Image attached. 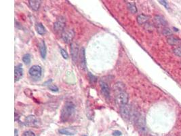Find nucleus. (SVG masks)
<instances>
[{"mask_svg":"<svg viewBox=\"0 0 181 136\" xmlns=\"http://www.w3.org/2000/svg\"><path fill=\"white\" fill-rule=\"evenodd\" d=\"M148 20H149V17H147L145 14H141L137 17V22L139 23V24L140 25L145 23Z\"/></svg>","mask_w":181,"mask_h":136,"instance_id":"f3484780","label":"nucleus"},{"mask_svg":"<svg viewBox=\"0 0 181 136\" xmlns=\"http://www.w3.org/2000/svg\"><path fill=\"white\" fill-rule=\"evenodd\" d=\"M60 53L61 55H62V56H63L64 59H68V53H67V51H66L65 50L63 49V48H60Z\"/></svg>","mask_w":181,"mask_h":136,"instance_id":"4be33fe9","label":"nucleus"},{"mask_svg":"<svg viewBox=\"0 0 181 136\" xmlns=\"http://www.w3.org/2000/svg\"><path fill=\"white\" fill-rule=\"evenodd\" d=\"M167 42L169 44L172 46H177L181 44V40L174 35H171L167 37Z\"/></svg>","mask_w":181,"mask_h":136,"instance_id":"9d476101","label":"nucleus"},{"mask_svg":"<svg viewBox=\"0 0 181 136\" xmlns=\"http://www.w3.org/2000/svg\"><path fill=\"white\" fill-rule=\"evenodd\" d=\"M121 135V132L119 131H115L113 132V136H120Z\"/></svg>","mask_w":181,"mask_h":136,"instance_id":"cd10ccee","label":"nucleus"},{"mask_svg":"<svg viewBox=\"0 0 181 136\" xmlns=\"http://www.w3.org/2000/svg\"><path fill=\"white\" fill-rule=\"evenodd\" d=\"M14 132H15V136H19V133H18V130L17 129H15Z\"/></svg>","mask_w":181,"mask_h":136,"instance_id":"c85d7f7f","label":"nucleus"},{"mask_svg":"<svg viewBox=\"0 0 181 136\" xmlns=\"http://www.w3.org/2000/svg\"><path fill=\"white\" fill-rule=\"evenodd\" d=\"M155 21H156V23L157 25H165L167 24L166 21H165V20L164 19V18L162 17H159V16H157L155 17Z\"/></svg>","mask_w":181,"mask_h":136,"instance_id":"a211bd4d","label":"nucleus"},{"mask_svg":"<svg viewBox=\"0 0 181 136\" xmlns=\"http://www.w3.org/2000/svg\"><path fill=\"white\" fill-rule=\"evenodd\" d=\"M25 123L28 126L30 127H35L37 126L38 123H39V120H38L35 116H27L25 120Z\"/></svg>","mask_w":181,"mask_h":136,"instance_id":"39448f33","label":"nucleus"},{"mask_svg":"<svg viewBox=\"0 0 181 136\" xmlns=\"http://www.w3.org/2000/svg\"><path fill=\"white\" fill-rule=\"evenodd\" d=\"M80 64L81 68L85 70L86 68V56H85V50L84 48H82L81 50L80 53Z\"/></svg>","mask_w":181,"mask_h":136,"instance_id":"2eb2a0df","label":"nucleus"},{"mask_svg":"<svg viewBox=\"0 0 181 136\" xmlns=\"http://www.w3.org/2000/svg\"><path fill=\"white\" fill-rule=\"evenodd\" d=\"M42 68L39 65H34L29 69V75L34 78L38 79L42 76Z\"/></svg>","mask_w":181,"mask_h":136,"instance_id":"7ed1b4c3","label":"nucleus"},{"mask_svg":"<svg viewBox=\"0 0 181 136\" xmlns=\"http://www.w3.org/2000/svg\"><path fill=\"white\" fill-rule=\"evenodd\" d=\"M22 136H35V135L31 131H26L23 133Z\"/></svg>","mask_w":181,"mask_h":136,"instance_id":"5701e85b","label":"nucleus"},{"mask_svg":"<svg viewBox=\"0 0 181 136\" xmlns=\"http://www.w3.org/2000/svg\"><path fill=\"white\" fill-rule=\"evenodd\" d=\"M127 8L130 10V12H132V14L136 13L137 12V8L136 5L134 3H128L127 4Z\"/></svg>","mask_w":181,"mask_h":136,"instance_id":"6ab92c4d","label":"nucleus"},{"mask_svg":"<svg viewBox=\"0 0 181 136\" xmlns=\"http://www.w3.org/2000/svg\"><path fill=\"white\" fill-rule=\"evenodd\" d=\"M79 48L78 45L75 43H72L71 45V54L72 56V59L74 62H76L78 57Z\"/></svg>","mask_w":181,"mask_h":136,"instance_id":"423d86ee","label":"nucleus"},{"mask_svg":"<svg viewBox=\"0 0 181 136\" xmlns=\"http://www.w3.org/2000/svg\"><path fill=\"white\" fill-rule=\"evenodd\" d=\"M159 2L161 4H162L163 6H164L166 8H168V3L165 1H161V0H159Z\"/></svg>","mask_w":181,"mask_h":136,"instance_id":"bb28decb","label":"nucleus"},{"mask_svg":"<svg viewBox=\"0 0 181 136\" xmlns=\"http://www.w3.org/2000/svg\"><path fill=\"white\" fill-rule=\"evenodd\" d=\"M29 4L30 7L31 8L37 11V10H39L40 5H41V1H38V0H29Z\"/></svg>","mask_w":181,"mask_h":136,"instance_id":"ddd939ff","label":"nucleus"},{"mask_svg":"<svg viewBox=\"0 0 181 136\" xmlns=\"http://www.w3.org/2000/svg\"><path fill=\"white\" fill-rule=\"evenodd\" d=\"M22 61L26 65H29L31 63V55L29 54H25L23 57H22Z\"/></svg>","mask_w":181,"mask_h":136,"instance_id":"aec40b11","label":"nucleus"},{"mask_svg":"<svg viewBox=\"0 0 181 136\" xmlns=\"http://www.w3.org/2000/svg\"><path fill=\"white\" fill-rule=\"evenodd\" d=\"M82 136H86V135H82Z\"/></svg>","mask_w":181,"mask_h":136,"instance_id":"c756f323","label":"nucleus"},{"mask_svg":"<svg viewBox=\"0 0 181 136\" xmlns=\"http://www.w3.org/2000/svg\"><path fill=\"white\" fill-rule=\"evenodd\" d=\"M48 88H49L51 91H55V92L58 91V87L57 86H55L54 84H50V85L48 86Z\"/></svg>","mask_w":181,"mask_h":136,"instance_id":"b1692460","label":"nucleus"},{"mask_svg":"<svg viewBox=\"0 0 181 136\" xmlns=\"http://www.w3.org/2000/svg\"><path fill=\"white\" fill-rule=\"evenodd\" d=\"M65 26V21L64 19H58L54 24V29L57 32L64 29Z\"/></svg>","mask_w":181,"mask_h":136,"instance_id":"f8f14e48","label":"nucleus"},{"mask_svg":"<svg viewBox=\"0 0 181 136\" xmlns=\"http://www.w3.org/2000/svg\"><path fill=\"white\" fill-rule=\"evenodd\" d=\"M39 50H40V54L42 55L43 59H45L46 56V47H45V44L44 40H42V42L39 43Z\"/></svg>","mask_w":181,"mask_h":136,"instance_id":"4468645a","label":"nucleus"},{"mask_svg":"<svg viewBox=\"0 0 181 136\" xmlns=\"http://www.w3.org/2000/svg\"><path fill=\"white\" fill-rule=\"evenodd\" d=\"M88 76H89V78H90V81L92 82V83H96V78L94 76H93L92 74H91V73H88Z\"/></svg>","mask_w":181,"mask_h":136,"instance_id":"a878e982","label":"nucleus"},{"mask_svg":"<svg viewBox=\"0 0 181 136\" xmlns=\"http://www.w3.org/2000/svg\"><path fill=\"white\" fill-rule=\"evenodd\" d=\"M163 33H164L165 35H168V36L172 35L171 31H170V29H167V28H165V29L163 30Z\"/></svg>","mask_w":181,"mask_h":136,"instance_id":"393cba45","label":"nucleus"},{"mask_svg":"<svg viewBox=\"0 0 181 136\" xmlns=\"http://www.w3.org/2000/svg\"><path fill=\"white\" fill-rule=\"evenodd\" d=\"M35 29H36L37 32L40 35H44L46 32L45 28L42 23H36V25H35Z\"/></svg>","mask_w":181,"mask_h":136,"instance_id":"dca6fc26","label":"nucleus"},{"mask_svg":"<svg viewBox=\"0 0 181 136\" xmlns=\"http://www.w3.org/2000/svg\"><path fill=\"white\" fill-rule=\"evenodd\" d=\"M75 35V33L73 30H65L62 33V38L66 43H71Z\"/></svg>","mask_w":181,"mask_h":136,"instance_id":"20e7f679","label":"nucleus"},{"mask_svg":"<svg viewBox=\"0 0 181 136\" xmlns=\"http://www.w3.org/2000/svg\"><path fill=\"white\" fill-rule=\"evenodd\" d=\"M116 104L120 107L126 105L128 102V95L126 92H121L116 97Z\"/></svg>","mask_w":181,"mask_h":136,"instance_id":"f03ea898","label":"nucleus"},{"mask_svg":"<svg viewBox=\"0 0 181 136\" xmlns=\"http://www.w3.org/2000/svg\"><path fill=\"white\" fill-rule=\"evenodd\" d=\"M100 86L102 91V93L106 97H109L110 96V88L108 84L104 83V82H100Z\"/></svg>","mask_w":181,"mask_h":136,"instance_id":"9b49d317","label":"nucleus"},{"mask_svg":"<svg viewBox=\"0 0 181 136\" xmlns=\"http://www.w3.org/2000/svg\"><path fill=\"white\" fill-rule=\"evenodd\" d=\"M58 132L62 135H74L77 133V130L73 128H63L58 130Z\"/></svg>","mask_w":181,"mask_h":136,"instance_id":"1a4fd4ad","label":"nucleus"},{"mask_svg":"<svg viewBox=\"0 0 181 136\" xmlns=\"http://www.w3.org/2000/svg\"><path fill=\"white\" fill-rule=\"evenodd\" d=\"M131 107L129 105H124L121 107V114L124 119H129L130 116Z\"/></svg>","mask_w":181,"mask_h":136,"instance_id":"0eeeda50","label":"nucleus"},{"mask_svg":"<svg viewBox=\"0 0 181 136\" xmlns=\"http://www.w3.org/2000/svg\"><path fill=\"white\" fill-rule=\"evenodd\" d=\"M14 75L15 82L19 81L22 78V75H23V69H22V66L21 65H19L15 67Z\"/></svg>","mask_w":181,"mask_h":136,"instance_id":"6e6552de","label":"nucleus"},{"mask_svg":"<svg viewBox=\"0 0 181 136\" xmlns=\"http://www.w3.org/2000/svg\"><path fill=\"white\" fill-rule=\"evenodd\" d=\"M75 110V105L71 102H67L61 112L60 119L64 122L67 121L72 116Z\"/></svg>","mask_w":181,"mask_h":136,"instance_id":"f257e3e1","label":"nucleus"},{"mask_svg":"<svg viewBox=\"0 0 181 136\" xmlns=\"http://www.w3.org/2000/svg\"><path fill=\"white\" fill-rule=\"evenodd\" d=\"M173 52H174L176 55L181 56V46H178V47L174 48L173 49Z\"/></svg>","mask_w":181,"mask_h":136,"instance_id":"412c9836","label":"nucleus"}]
</instances>
